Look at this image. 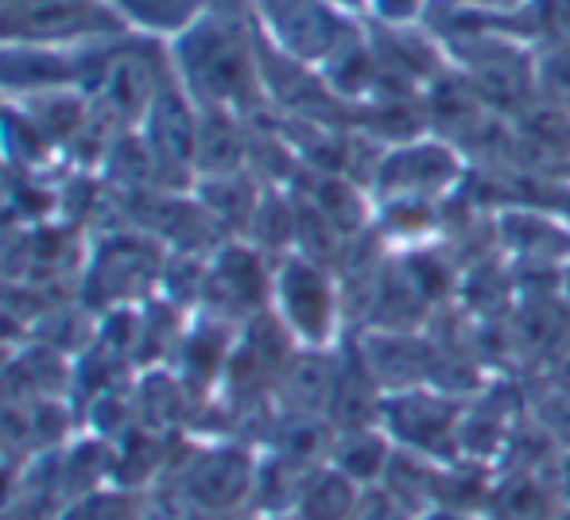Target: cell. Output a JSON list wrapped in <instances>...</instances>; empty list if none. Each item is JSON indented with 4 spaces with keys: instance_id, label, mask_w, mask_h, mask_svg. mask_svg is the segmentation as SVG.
I'll use <instances>...</instances> for the list:
<instances>
[{
    "instance_id": "obj_1",
    "label": "cell",
    "mask_w": 570,
    "mask_h": 520,
    "mask_svg": "<svg viewBox=\"0 0 570 520\" xmlns=\"http://www.w3.org/2000/svg\"><path fill=\"white\" fill-rule=\"evenodd\" d=\"M245 12L248 8L210 4L195 28L167 43V55L175 82L198 109H226L253 121L268 98L256 55V28H248Z\"/></svg>"
},
{
    "instance_id": "obj_2",
    "label": "cell",
    "mask_w": 570,
    "mask_h": 520,
    "mask_svg": "<svg viewBox=\"0 0 570 520\" xmlns=\"http://www.w3.org/2000/svg\"><path fill=\"white\" fill-rule=\"evenodd\" d=\"M261 451L240 439L183 435L167 459L159 485L175 490L195 517L248 513Z\"/></svg>"
},
{
    "instance_id": "obj_3",
    "label": "cell",
    "mask_w": 570,
    "mask_h": 520,
    "mask_svg": "<svg viewBox=\"0 0 570 520\" xmlns=\"http://www.w3.org/2000/svg\"><path fill=\"white\" fill-rule=\"evenodd\" d=\"M164 264L167 249L144 229H101L86 245V264L78 272V307L98 318L120 307H144L156 300Z\"/></svg>"
},
{
    "instance_id": "obj_4",
    "label": "cell",
    "mask_w": 570,
    "mask_h": 520,
    "mask_svg": "<svg viewBox=\"0 0 570 520\" xmlns=\"http://www.w3.org/2000/svg\"><path fill=\"white\" fill-rule=\"evenodd\" d=\"M132 31L109 0H4L0 4V47L39 51H82L114 43Z\"/></svg>"
},
{
    "instance_id": "obj_5",
    "label": "cell",
    "mask_w": 570,
    "mask_h": 520,
    "mask_svg": "<svg viewBox=\"0 0 570 520\" xmlns=\"http://www.w3.org/2000/svg\"><path fill=\"white\" fill-rule=\"evenodd\" d=\"M272 315L299 350H338L342 292L334 272L299 253L279 257L272 264Z\"/></svg>"
},
{
    "instance_id": "obj_6",
    "label": "cell",
    "mask_w": 570,
    "mask_h": 520,
    "mask_svg": "<svg viewBox=\"0 0 570 520\" xmlns=\"http://www.w3.org/2000/svg\"><path fill=\"white\" fill-rule=\"evenodd\" d=\"M470 400H458L451 392H439L431 385L404 389V392H384L381 412H376V428L392 439L400 451L423 454L435 462H458V428Z\"/></svg>"
},
{
    "instance_id": "obj_7",
    "label": "cell",
    "mask_w": 570,
    "mask_h": 520,
    "mask_svg": "<svg viewBox=\"0 0 570 520\" xmlns=\"http://www.w3.org/2000/svg\"><path fill=\"white\" fill-rule=\"evenodd\" d=\"M248 16L264 43L311 70H323L353 36L331 0H248Z\"/></svg>"
},
{
    "instance_id": "obj_8",
    "label": "cell",
    "mask_w": 570,
    "mask_h": 520,
    "mask_svg": "<svg viewBox=\"0 0 570 520\" xmlns=\"http://www.w3.org/2000/svg\"><path fill=\"white\" fill-rule=\"evenodd\" d=\"M272 307V261L240 237L210 253L203 279V300L195 315L222 318L229 326H245L261 311Z\"/></svg>"
},
{
    "instance_id": "obj_9",
    "label": "cell",
    "mask_w": 570,
    "mask_h": 520,
    "mask_svg": "<svg viewBox=\"0 0 570 520\" xmlns=\"http://www.w3.org/2000/svg\"><path fill=\"white\" fill-rule=\"evenodd\" d=\"M140 144L148 148L151 164H156L159 187L167 195H187L195 187V144H198V106L183 94V86L167 82L156 94L151 109L144 114Z\"/></svg>"
},
{
    "instance_id": "obj_10",
    "label": "cell",
    "mask_w": 570,
    "mask_h": 520,
    "mask_svg": "<svg viewBox=\"0 0 570 520\" xmlns=\"http://www.w3.org/2000/svg\"><path fill=\"white\" fill-rule=\"evenodd\" d=\"M458 179H462V156L454 151V144L435 140V136H420V140L384 151L373 190H376V203L400 195L439 203Z\"/></svg>"
},
{
    "instance_id": "obj_11",
    "label": "cell",
    "mask_w": 570,
    "mask_h": 520,
    "mask_svg": "<svg viewBox=\"0 0 570 520\" xmlns=\"http://www.w3.org/2000/svg\"><path fill=\"white\" fill-rule=\"evenodd\" d=\"M237 331L240 326H229V323H222V318L190 315V323H187V331H183V339H179V346H175L171 365H167V370L183 381V389L190 392L195 408L210 404V400L222 392Z\"/></svg>"
},
{
    "instance_id": "obj_12",
    "label": "cell",
    "mask_w": 570,
    "mask_h": 520,
    "mask_svg": "<svg viewBox=\"0 0 570 520\" xmlns=\"http://www.w3.org/2000/svg\"><path fill=\"white\" fill-rule=\"evenodd\" d=\"M357 354L365 362L368 377L376 381L381 392H404L431 385V370H435L439 346L412 331H365L357 339Z\"/></svg>"
},
{
    "instance_id": "obj_13",
    "label": "cell",
    "mask_w": 570,
    "mask_h": 520,
    "mask_svg": "<svg viewBox=\"0 0 570 520\" xmlns=\"http://www.w3.org/2000/svg\"><path fill=\"white\" fill-rule=\"evenodd\" d=\"M334 392H338V350H295L276 381V408L331 420Z\"/></svg>"
},
{
    "instance_id": "obj_14",
    "label": "cell",
    "mask_w": 570,
    "mask_h": 520,
    "mask_svg": "<svg viewBox=\"0 0 570 520\" xmlns=\"http://www.w3.org/2000/svg\"><path fill=\"white\" fill-rule=\"evenodd\" d=\"M253 151V121L226 109H198V144H195V179L248 171Z\"/></svg>"
},
{
    "instance_id": "obj_15",
    "label": "cell",
    "mask_w": 570,
    "mask_h": 520,
    "mask_svg": "<svg viewBox=\"0 0 570 520\" xmlns=\"http://www.w3.org/2000/svg\"><path fill=\"white\" fill-rule=\"evenodd\" d=\"M563 501L551 485L548 470H501L485 520H556Z\"/></svg>"
},
{
    "instance_id": "obj_16",
    "label": "cell",
    "mask_w": 570,
    "mask_h": 520,
    "mask_svg": "<svg viewBox=\"0 0 570 520\" xmlns=\"http://www.w3.org/2000/svg\"><path fill=\"white\" fill-rule=\"evenodd\" d=\"M497 237H501V249L520 261H570V229L551 214L509 210L497 218Z\"/></svg>"
},
{
    "instance_id": "obj_17",
    "label": "cell",
    "mask_w": 570,
    "mask_h": 520,
    "mask_svg": "<svg viewBox=\"0 0 570 520\" xmlns=\"http://www.w3.org/2000/svg\"><path fill=\"white\" fill-rule=\"evenodd\" d=\"M28 114V121L51 140V148L59 156H67V148L86 133L90 125V98L75 86L67 90H43V94H28V98H8Z\"/></svg>"
},
{
    "instance_id": "obj_18",
    "label": "cell",
    "mask_w": 570,
    "mask_h": 520,
    "mask_svg": "<svg viewBox=\"0 0 570 520\" xmlns=\"http://www.w3.org/2000/svg\"><path fill=\"white\" fill-rule=\"evenodd\" d=\"M190 195L203 203V210L222 226L226 237H245L248 222L256 214V203L264 195V183L253 171L218 175V179H195Z\"/></svg>"
},
{
    "instance_id": "obj_19",
    "label": "cell",
    "mask_w": 570,
    "mask_h": 520,
    "mask_svg": "<svg viewBox=\"0 0 570 520\" xmlns=\"http://www.w3.org/2000/svg\"><path fill=\"white\" fill-rule=\"evenodd\" d=\"M109 4H114V12L125 20V28L132 36L171 43L175 36L195 28L210 12L214 0H109Z\"/></svg>"
},
{
    "instance_id": "obj_20",
    "label": "cell",
    "mask_w": 570,
    "mask_h": 520,
    "mask_svg": "<svg viewBox=\"0 0 570 520\" xmlns=\"http://www.w3.org/2000/svg\"><path fill=\"white\" fill-rule=\"evenodd\" d=\"M443 467L446 462L423 459V454L412 451H392L389 470H384L381 485L376 490L389 493L396 506H404L412 517H420L423 509H431L439 501V485H443Z\"/></svg>"
},
{
    "instance_id": "obj_21",
    "label": "cell",
    "mask_w": 570,
    "mask_h": 520,
    "mask_svg": "<svg viewBox=\"0 0 570 520\" xmlns=\"http://www.w3.org/2000/svg\"><path fill=\"white\" fill-rule=\"evenodd\" d=\"M392 451H396V447H392V439L384 435L381 428L338 431L326 467H334L338 474L350 478L353 485H361V490H373V485H381L384 470H389Z\"/></svg>"
},
{
    "instance_id": "obj_22",
    "label": "cell",
    "mask_w": 570,
    "mask_h": 520,
    "mask_svg": "<svg viewBox=\"0 0 570 520\" xmlns=\"http://www.w3.org/2000/svg\"><path fill=\"white\" fill-rule=\"evenodd\" d=\"M361 485H353L350 478L338 474L334 467H318L307 474L295 501L292 517L295 520H353L361 506Z\"/></svg>"
},
{
    "instance_id": "obj_23",
    "label": "cell",
    "mask_w": 570,
    "mask_h": 520,
    "mask_svg": "<svg viewBox=\"0 0 570 520\" xmlns=\"http://www.w3.org/2000/svg\"><path fill=\"white\" fill-rule=\"evenodd\" d=\"M307 474L311 470L295 467V462L279 459V454H272V451H261V459H256V482H253V506H248V513H256L261 520L292 517Z\"/></svg>"
},
{
    "instance_id": "obj_24",
    "label": "cell",
    "mask_w": 570,
    "mask_h": 520,
    "mask_svg": "<svg viewBox=\"0 0 570 520\" xmlns=\"http://www.w3.org/2000/svg\"><path fill=\"white\" fill-rule=\"evenodd\" d=\"M144 506H148V490L101 485V490L67 501L59 520H144Z\"/></svg>"
},
{
    "instance_id": "obj_25",
    "label": "cell",
    "mask_w": 570,
    "mask_h": 520,
    "mask_svg": "<svg viewBox=\"0 0 570 520\" xmlns=\"http://www.w3.org/2000/svg\"><path fill=\"white\" fill-rule=\"evenodd\" d=\"M435 203L431 198H412V195H400V198H381V210H376V229H384L389 237H412L431 234L435 229Z\"/></svg>"
},
{
    "instance_id": "obj_26",
    "label": "cell",
    "mask_w": 570,
    "mask_h": 520,
    "mask_svg": "<svg viewBox=\"0 0 570 520\" xmlns=\"http://www.w3.org/2000/svg\"><path fill=\"white\" fill-rule=\"evenodd\" d=\"M535 94L570 114V43H556L535 59Z\"/></svg>"
},
{
    "instance_id": "obj_27",
    "label": "cell",
    "mask_w": 570,
    "mask_h": 520,
    "mask_svg": "<svg viewBox=\"0 0 570 520\" xmlns=\"http://www.w3.org/2000/svg\"><path fill=\"white\" fill-rule=\"evenodd\" d=\"M532 428L540 431L559 454L570 451V389H551L535 400Z\"/></svg>"
},
{
    "instance_id": "obj_28",
    "label": "cell",
    "mask_w": 570,
    "mask_h": 520,
    "mask_svg": "<svg viewBox=\"0 0 570 520\" xmlns=\"http://www.w3.org/2000/svg\"><path fill=\"white\" fill-rule=\"evenodd\" d=\"M353 520H415V517L373 485V490L361 493V506H357V513H353Z\"/></svg>"
},
{
    "instance_id": "obj_29",
    "label": "cell",
    "mask_w": 570,
    "mask_h": 520,
    "mask_svg": "<svg viewBox=\"0 0 570 520\" xmlns=\"http://www.w3.org/2000/svg\"><path fill=\"white\" fill-rule=\"evenodd\" d=\"M540 16L556 43H570V0H540Z\"/></svg>"
},
{
    "instance_id": "obj_30",
    "label": "cell",
    "mask_w": 570,
    "mask_h": 520,
    "mask_svg": "<svg viewBox=\"0 0 570 520\" xmlns=\"http://www.w3.org/2000/svg\"><path fill=\"white\" fill-rule=\"evenodd\" d=\"M368 8H373V16L376 20H384V23H407V20H415L420 16V8H423V0H365Z\"/></svg>"
},
{
    "instance_id": "obj_31",
    "label": "cell",
    "mask_w": 570,
    "mask_h": 520,
    "mask_svg": "<svg viewBox=\"0 0 570 520\" xmlns=\"http://www.w3.org/2000/svg\"><path fill=\"white\" fill-rule=\"evenodd\" d=\"M548 474H551V485H556L559 501H563V506H570V451L556 454V462H551Z\"/></svg>"
},
{
    "instance_id": "obj_32",
    "label": "cell",
    "mask_w": 570,
    "mask_h": 520,
    "mask_svg": "<svg viewBox=\"0 0 570 520\" xmlns=\"http://www.w3.org/2000/svg\"><path fill=\"white\" fill-rule=\"evenodd\" d=\"M415 520H485V513H470V509H454V506H431Z\"/></svg>"
},
{
    "instance_id": "obj_33",
    "label": "cell",
    "mask_w": 570,
    "mask_h": 520,
    "mask_svg": "<svg viewBox=\"0 0 570 520\" xmlns=\"http://www.w3.org/2000/svg\"><path fill=\"white\" fill-rule=\"evenodd\" d=\"M556 292H559V303H563V311H570V261L559 264V272H556Z\"/></svg>"
},
{
    "instance_id": "obj_34",
    "label": "cell",
    "mask_w": 570,
    "mask_h": 520,
    "mask_svg": "<svg viewBox=\"0 0 570 520\" xmlns=\"http://www.w3.org/2000/svg\"><path fill=\"white\" fill-rule=\"evenodd\" d=\"M198 520H261L256 513H226V517H198Z\"/></svg>"
},
{
    "instance_id": "obj_35",
    "label": "cell",
    "mask_w": 570,
    "mask_h": 520,
    "mask_svg": "<svg viewBox=\"0 0 570 520\" xmlns=\"http://www.w3.org/2000/svg\"><path fill=\"white\" fill-rule=\"evenodd\" d=\"M334 8H353V4H365V0H331Z\"/></svg>"
},
{
    "instance_id": "obj_36",
    "label": "cell",
    "mask_w": 570,
    "mask_h": 520,
    "mask_svg": "<svg viewBox=\"0 0 570 520\" xmlns=\"http://www.w3.org/2000/svg\"><path fill=\"white\" fill-rule=\"evenodd\" d=\"M556 520H570V506H563V509H559V517Z\"/></svg>"
},
{
    "instance_id": "obj_37",
    "label": "cell",
    "mask_w": 570,
    "mask_h": 520,
    "mask_svg": "<svg viewBox=\"0 0 570 520\" xmlns=\"http://www.w3.org/2000/svg\"><path fill=\"white\" fill-rule=\"evenodd\" d=\"M268 520H295V517H268Z\"/></svg>"
},
{
    "instance_id": "obj_38",
    "label": "cell",
    "mask_w": 570,
    "mask_h": 520,
    "mask_svg": "<svg viewBox=\"0 0 570 520\" xmlns=\"http://www.w3.org/2000/svg\"><path fill=\"white\" fill-rule=\"evenodd\" d=\"M0 106H4V94H0Z\"/></svg>"
},
{
    "instance_id": "obj_39",
    "label": "cell",
    "mask_w": 570,
    "mask_h": 520,
    "mask_svg": "<svg viewBox=\"0 0 570 520\" xmlns=\"http://www.w3.org/2000/svg\"><path fill=\"white\" fill-rule=\"evenodd\" d=\"M567 365H570V357H567Z\"/></svg>"
},
{
    "instance_id": "obj_40",
    "label": "cell",
    "mask_w": 570,
    "mask_h": 520,
    "mask_svg": "<svg viewBox=\"0 0 570 520\" xmlns=\"http://www.w3.org/2000/svg\"><path fill=\"white\" fill-rule=\"evenodd\" d=\"M0 4H4V0H0Z\"/></svg>"
}]
</instances>
